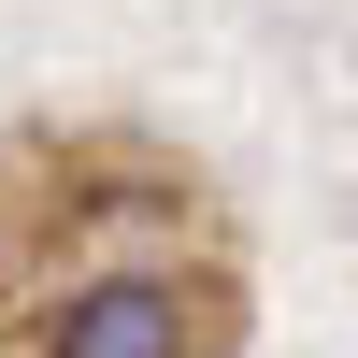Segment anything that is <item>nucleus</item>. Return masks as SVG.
<instances>
[{"mask_svg":"<svg viewBox=\"0 0 358 358\" xmlns=\"http://www.w3.org/2000/svg\"><path fill=\"white\" fill-rule=\"evenodd\" d=\"M43 358H187V301H172L158 273H101V287L57 301Z\"/></svg>","mask_w":358,"mask_h":358,"instance_id":"obj_1","label":"nucleus"}]
</instances>
